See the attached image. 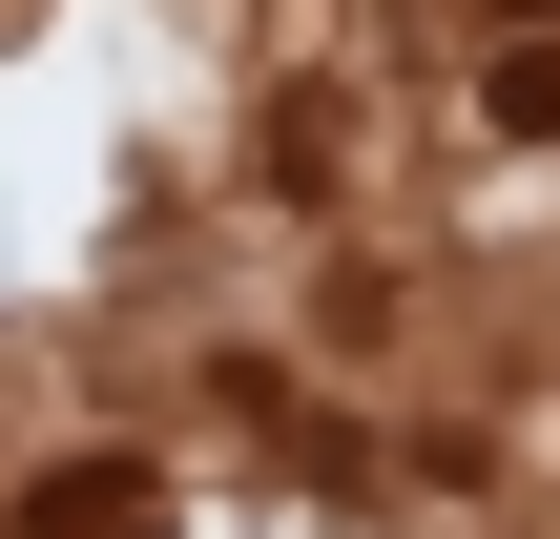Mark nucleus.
I'll use <instances>...</instances> for the list:
<instances>
[{
  "label": "nucleus",
  "mask_w": 560,
  "mask_h": 539,
  "mask_svg": "<svg viewBox=\"0 0 560 539\" xmlns=\"http://www.w3.org/2000/svg\"><path fill=\"white\" fill-rule=\"evenodd\" d=\"M125 519H145L125 457H62V478H42V539H125Z\"/></svg>",
  "instance_id": "obj_1"
}]
</instances>
